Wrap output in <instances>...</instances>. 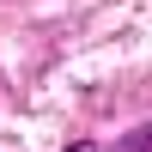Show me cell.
Here are the masks:
<instances>
[{
	"instance_id": "1",
	"label": "cell",
	"mask_w": 152,
	"mask_h": 152,
	"mask_svg": "<svg viewBox=\"0 0 152 152\" xmlns=\"http://www.w3.org/2000/svg\"><path fill=\"white\" fill-rule=\"evenodd\" d=\"M73 152H104V146H73Z\"/></svg>"
}]
</instances>
